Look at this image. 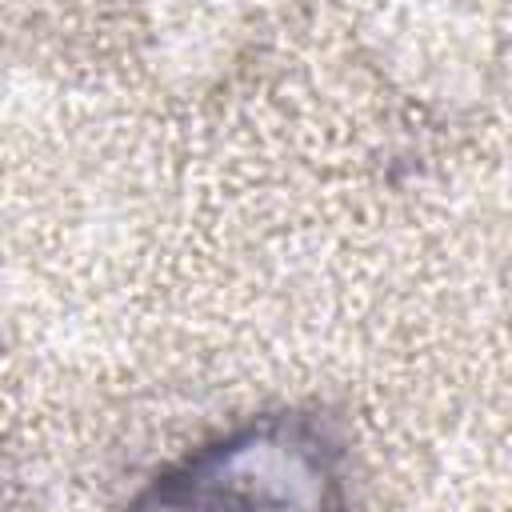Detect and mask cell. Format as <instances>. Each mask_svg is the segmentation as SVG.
Segmentation results:
<instances>
[{"instance_id":"obj_1","label":"cell","mask_w":512,"mask_h":512,"mask_svg":"<svg viewBox=\"0 0 512 512\" xmlns=\"http://www.w3.org/2000/svg\"><path fill=\"white\" fill-rule=\"evenodd\" d=\"M128 512H348V452L312 412H272L160 468Z\"/></svg>"}]
</instances>
